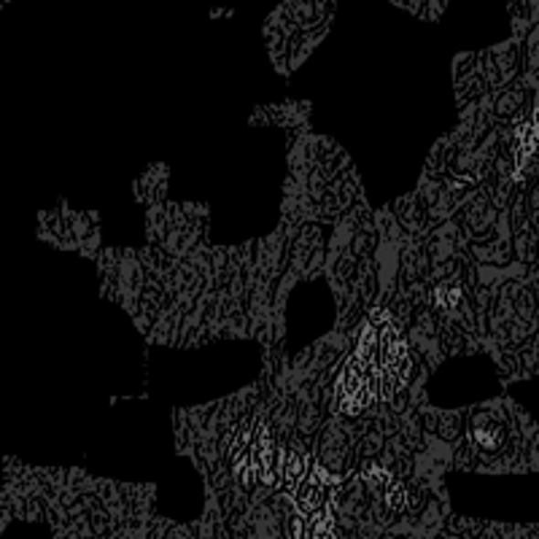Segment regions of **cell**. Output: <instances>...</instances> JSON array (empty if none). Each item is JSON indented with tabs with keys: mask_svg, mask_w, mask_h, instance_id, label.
I'll use <instances>...</instances> for the list:
<instances>
[{
	"mask_svg": "<svg viewBox=\"0 0 539 539\" xmlns=\"http://www.w3.org/2000/svg\"><path fill=\"white\" fill-rule=\"evenodd\" d=\"M326 485H329V472L322 464H313L311 475L297 485V493H294V504H297L300 515L311 518L322 510L323 502H326Z\"/></svg>",
	"mask_w": 539,
	"mask_h": 539,
	"instance_id": "obj_1",
	"label": "cell"
},
{
	"mask_svg": "<svg viewBox=\"0 0 539 539\" xmlns=\"http://www.w3.org/2000/svg\"><path fill=\"white\" fill-rule=\"evenodd\" d=\"M248 464L257 475V481L265 485L275 483V442H272V431H270L268 424H262L254 442H251V450H248Z\"/></svg>",
	"mask_w": 539,
	"mask_h": 539,
	"instance_id": "obj_2",
	"label": "cell"
},
{
	"mask_svg": "<svg viewBox=\"0 0 539 539\" xmlns=\"http://www.w3.org/2000/svg\"><path fill=\"white\" fill-rule=\"evenodd\" d=\"M472 442H475L481 450H485V453H493V450H499L502 442H504V427L496 424L491 416H478V421H475V427H472Z\"/></svg>",
	"mask_w": 539,
	"mask_h": 539,
	"instance_id": "obj_3",
	"label": "cell"
},
{
	"mask_svg": "<svg viewBox=\"0 0 539 539\" xmlns=\"http://www.w3.org/2000/svg\"><path fill=\"white\" fill-rule=\"evenodd\" d=\"M283 478H286L289 491L305 481V453L297 442L289 445V453H286V461H283Z\"/></svg>",
	"mask_w": 539,
	"mask_h": 539,
	"instance_id": "obj_4",
	"label": "cell"
},
{
	"mask_svg": "<svg viewBox=\"0 0 539 539\" xmlns=\"http://www.w3.org/2000/svg\"><path fill=\"white\" fill-rule=\"evenodd\" d=\"M305 539H340L334 532V513L332 507H322L316 515H311V523L305 529Z\"/></svg>",
	"mask_w": 539,
	"mask_h": 539,
	"instance_id": "obj_5",
	"label": "cell"
},
{
	"mask_svg": "<svg viewBox=\"0 0 539 539\" xmlns=\"http://www.w3.org/2000/svg\"><path fill=\"white\" fill-rule=\"evenodd\" d=\"M362 481L370 485L375 493H380V491H388V485L394 483V478L386 472V470H380L377 464H370L367 470H365V475H362Z\"/></svg>",
	"mask_w": 539,
	"mask_h": 539,
	"instance_id": "obj_6",
	"label": "cell"
},
{
	"mask_svg": "<svg viewBox=\"0 0 539 539\" xmlns=\"http://www.w3.org/2000/svg\"><path fill=\"white\" fill-rule=\"evenodd\" d=\"M434 300H437V305H439V308H445V311H456V308L461 305V289H459V286H437Z\"/></svg>",
	"mask_w": 539,
	"mask_h": 539,
	"instance_id": "obj_7",
	"label": "cell"
},
{
	"mask_svg": "<svg viewBox=\"0 0 539 539\" xmlns=\"http://www.w3.org/2000/svg\"><path fill=\"white\" fill-rule=\"evenodd\" d=\"M386 504H388L394 513H402V510L407 507V488L399 483V481H394V483L388 485V491H386Z\"/></svg>",
	"mask_w": 539,
	"mask_h": 539,
	"instance_id": "obj_8",
	"label": "cell"
},
{
	"mask_svg": "<svg viewBox=\"0 0 539 539\" xmlns=\"http://www.w3.org/2000/svg\"><path fill=\"white\" fill-rule=\"evenodd\" d=\"M238 481H240V485H243L246 491H251V488H254V483H257V475H254V470H251L248 459L238 464Z\"/></svg>",
	"mask_w": 539,
	"mask_h": 539,
	"instance_id": "obj_9",
	"label": "cell"
},
{
	"mask_svg": "<svg viewBox=\"0 0 539 539\" xmlns=\"http://www.w3.org/2000/svg\"><path fill=\"white\" fill-rule=\"evenodd\" d=\"M286 529H289V539H305V529L308 526L302 523V515H291Z\"/></svg>",
	"mask_w": 539,
	"mask_h": 539,
	"instance_id": "obj_10",
	"label": "cell"
}]
</instances>
